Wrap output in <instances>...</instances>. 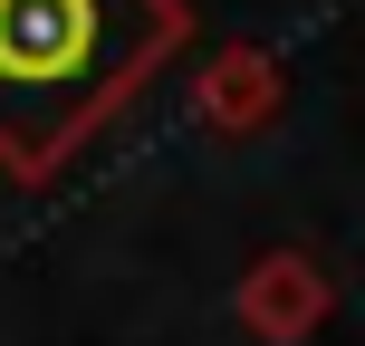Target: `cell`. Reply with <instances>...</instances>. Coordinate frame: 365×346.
Wrapping results in <instances>:
<instances>
[{"instance_id":"1","label":"cell","mask_w":365,"mask_h":346,"mask_svg":"<svg viewBox=\"0 0 365 346\" xmlns=\"http://www.w3.org/2000/svg\"><path fill=\"white\" fill-rule=\"evenodd\" d=\"M154 39L164 0H0V145L48 154Z\"/></svg>"}]
</instances>
